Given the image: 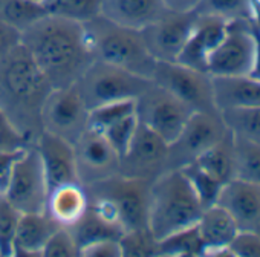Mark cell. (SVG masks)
<instances>
[{"label": "cell", "mask_w": 260, "mask_h": 257, "mask_svg": "<svg viewBox=\"0 0 260 257\" xmlns=\"http://www.w3.org/2000/svg\"><path fill=\"white\" fill-rule=\"evenodd\" d=\"M22 45L52 87L75 84L95 60L84 25L49 14L22 33Z\"/></svg>", "instance_id": "1"}, {"label": "cell", "mask_w": 260, "mask_h": 257, "mask_svg": "<svg viewBox=\"0 0 260 257\" xmlns=\"http://www.w3.org/2000/svg\"><path fill=\"white\" fill-rule=\"evenodd\" d=\"M52 84L20 43L0 58V112L28 144L43 132L42 109Z\"/></svg>", "instance_id": "2"}, {"label": "cell", "mask_w": 260, "mask_h": 257, "mask_svg": "<svg viewBox=\"0 0 260 257\" xmlns=\"http://www.w3.org/2000/svg\"><path fill=\"white\" fill-rule=\"evenodd\" d=\"M204 207L181 169H170L150 185L149 230L162 240L196 225Z\"/></svg>", "instance_id": "3"}, {"label": "cell", "mask_w": 260, "mask_h": 257, "mask_svg": "<svg viewBox=\"0 0 260 257\" xmlns=\"http://www.w3.org/2000/svg\"><path fill=\"white\" fill-rule=\"evenodd\" d=\"M84 31L95 60L152 80L156 60L149 52L141 31L113 23L101 14L84 23Z\"/></svg>", "instance_id": "4"}, {"label": "cell", "mask_w": 260, "mask_h": 257, "mask_svg": "<svg viewBox=\"0 0 260 257\" xmlns=\"http://www.w3.org/2000/svg\"><path fill=\"white\" fill-rule=\"evenodd\" d=\"M152 182L115 175L86 187L89 198L106 201L124 231L149 228V201Z\"/></svg>", "instance_id": "5"}, {"label": "cell", "mask_w": 260, "mask_h": 257, "mask_svg": "<svg viewBox=\"0 0 260 257\" xmlns=\"http://www.w3.org/2000/svg\"><path fill=\"white\" fill-rule=\"evenodd\" d=\"M152 80L122 68L93 60L75 83L89 110L115 101L137 100Z\"/></svg>", "instance_id": "6"}, {"label": "cell", "mask_w": 260, "mask_h": 257, "mask_svg": "<svg viewBox=\"0 0 260 257\" xmlns=\"http://www.w3.org/2000/svg\"><path fill=\"white\" fill-rule=\"evenodd\" d=\"M193 112L187 103L153 81L135 100L138 122L149 127L169 144L176 140Z\"/></svg>", "instance_id": "7"}, {"label": "cell", "mask_w": 260, "mask_h": 257, "mask_svg": "<svg viewBox=\"0 0 260 257\" xmlns=\"http://www.w3.org/2000/svg\"><path fill=\"white\" fill-rule=\"evenodd\" d=\"M49 187L40 155L34 144L23 149L16 161L4 196L19 213L46 211Z\"/></svg>", "instance_id": "8"}, {"label": "cell", "mask_w": 260, "mask_h": 257, "mask_svg": "<svg viewBox=\"0 0 260 257\" xmlns=\"http://www.w3.org/2000/svg\"><path fill=\"white\" fill-rule=\"evenodd\" d=\"M89 113L77 84L52 87L42 109L43 131L74 144L89 127Z\"/></svg>", "instance_id": "9"}, {"label": "cell", "mask_w": 260, "mask_h": 257, "mask_svg": "<svg viewBox=\"0 0 260 257\" xmlns=\"http://www.w3.org/2000/svg\"><path fill=\"white\" fill-rule=\"evenodd\" d=\"M230 134L219 112H193L175 141L169 144L170 169L194 163L205 150Z\"/></svg>", "instance_id": "10"}, {"label": "cell", "mask_w": 260, "mask_h": 257, "mask_svg": "<svg viewBox=\"0 0 260 257\" xmlns=\"http://www.w3.org/2000/svg\"><path fill=\"white\" fill-rule=\"evenodd\" d=\"M152 81L187 103L194 112H219L213 97V78L178 61H156Z\"/></svg>", "instance_id": "11"}, {"label": "cell", "mask_w": 260, "mask_h": 257, "mask_svg": "<svg viewBox=\"0 0 260 257\" xmlns=\"http://www.w3.org/2000/svg\"><path fill=\"white\" fill-rule=\"evenodd\" d=\"M167 170H170L169 143L138 122L132 141L121 155L119 175L153 182Z\"/></svg>", "instance_id": "12"}, {"label": "cell", "mask_w": 260, "mask_h": 257, "mask_svg": "<svg viewBox=\"0 0 260 257\" xmlns=\"http://www.w3.org/2000/svg\"><path fill=\"white\" fill-rule=\"evenodd\" d=\"M254 46V23L251 20L228 22L225 37L208 58V74L211 77L248 75Z\"/></svg>", "instance_id": "13"}, {"label": "cell", "mask_w": 260, "mask_h": 257, "mask_svg": "<svg viewBox=\"0 0 260 257\" xmlns=\"http://www.w3.org/2000/svg\"><path fill=\"white\" fill-rule=\"evenodd\" d=\"M74 152L78 182L81 185L87 187L119 175V153L100 131L90 125L74 143Z\"/></svg>", "instance_id": "14"}, {"label": "cell", "mask_w": 260, "mask_h": 257, "mask_svg": "<svg viewBox=\"0 0 260 257\" xmlns=\"http://www.w3.org/2000/svg\"><path fill=\"white\" fill-rule=\"evenodd\" d=\"M196 11H170L167 10L156 22L141 31L146 46L156 61H176L185 46L193 25Z\"/></svg>", "instance_id": "15"}, {"label": "cell", "mask_w": 260, "mask_h": 257, "mask_svg": "<svg viewBox=\"0 0 260 257\" xmlns=\"http://www.w3.org/2000/svg\"><path fill=\"white\" fill-rule=\"evenodd\" d=\"M217 204L233 216L239 231L260 234V185L234 178L223 185Z\"/></svg>", "instance_id": "16"}, {"label": "cell", "mask_w": 260, "mask_h": 257, "mask_svg": "<svg viewBox=\"0 0 260 257\" xmlns=\"http://www.w3.org/2000/svg\"><path fill=\"white\" fill-rule=\"evenodd\" d=\"M226 28V20L196 13V20L191 34L176 61L191 69L208 72V58L225 37Z\"/></svg>", "instance_id": "17"}, {"label": "cell", "mask_w": 260, "mask_h": 257, "mask_svg": "<svg viewBox=\"0 0 260 257\" xmlns=\"http://www.w3.org/2000/svg\"><path fill=\"white\" fill-rule=\"evenodd\" d=\"M34 146L40 155L49 190L63 184L78 182L72 143L43 131Z\"/></svg>", "instance_id": "18"}, {"label": "cell", "mask_w": 260, "mask_h": 257, "mask_svg": "<svg viewBox=\"0 0 260 257\" xmlns=\"http://www.w3.org/2000/svg\"><path fill=\"white\" fill-rule=\"evenodd\" d=\"M196 227L205 246L204 255L233 257L230 245L239 233V228L233 216L222 205L214 204L204 208L196 222Z\"/></svg>", "instance_id": "19"}, {"label": "cell", "mask_w": 260, "mask_h": 257, "mask_svg": "<svg viewBox=\"0 0 260 257\" xmlns=\"http://www.w3.org/2000/svg\"><path fill=\"white\" fill-rule=\"evenodd\" d=\"M167 11L162 0H101V16L113 23L143 31Z\"/></svg>", "instance_id": "20"}, {"label": "cell", "mask_w": 260, "mask_h": 257, "mask_svg": "<svg viewBox=\"0 0 260 257\" xmlns=\"http://www.w3.org/2000/svg\"><path fill=\"white\" fill-rule=\"evenodd\" d=\"M60 225L46 213H20L13 239V255H42Z\"/></svg>", "instance_id": "21"}, {"label": "cell", "mask_w": 260, "mask_h": 257, "mask_svg": "<svg viewBox=\"0 0 260 257\" xmlns=\"http://www.w3.org/2000/svg\"><path fill=\"white\" fill-rule=\"evenodd\" d=\"M89 198L86 187L80 182H69L49 190L46 213L60 227H74L86 214Z\"/></svg>", "instance_id": "22"}, {"label": "cell", "mask_w": 260, "mask_h": 257, "mask_svg": "<svg viewBox=\"0 0 260 257\" xmlns=\"http://www.w3.org/2000/svg\"><path fill=\"white\" fill-rule=\"evenodd\" d=\"M216 109L260 107V81L249 75L211 77Z\"/></svg>", "instance_id": "23"}, {"label": "cell", "mask_w": 260, "mask_h": 257, "mask_svg": "<svg viewBox=\"0 0 260 257\" xmlns=\"http://www.w3.org/2000/svg\"><path fill=\"white\" fill-rule=\"evenodd\" d=\"M199 167L220 181L223 185L236 178V152H234V137L231 132L216 143L213 147L205 150L196 161Z\"/></svg>", "instance_id": "24"}, {"label": "cell", "mask_w": 260, "mask_h": 257, "mask_svg": "<svg viewBox=\"0 0 260 257\" xmlns=\"http://www.w3.org/2000/svg\"><path fill=\"white\" fill-rule=\"evenodd\" d=\"M233 137L260 146V107H237L219 112Z\"/></svg>", "instance_id": "25"}, {"label": "cell", "mask_w": 260, "mask_h": 257, "mask_svg": "<svg viewBox=\"0 0 260 257\" xmlns=\"http://www.w3.org/2000/svg\"><path fill=\"white\" fill-rule=\"evenodd\" d=\"M42 5L46 14L81 25L101 14V0H43Z\"/></svg>", "instance_id": "26"}, {"label": "cell", "mask_w": 260, "mask_h": 257, "mask_svg": "<svg viewBox=\"0 0 260 257\" xmlns=\"http://www.w3.org/2000/svg\"><path fill=\"white\" fill-rule=\"evenodd\" d=\"M205 254L204 242L199 236L198 227H188L169 237L159 240L158 255H173V257H198Z\"/></svg>", "instance_id": "27"}, {"label": "cell", "mask_w": 260, "mask_h": 257, "mask_svg": "<svg viewBox=\"0 0 260 257\" xmlns=\"http://www.w3.org/2000/svg\"><path fill=\"white\" fill-rule=\"evenodd\" d=\"M43 5L34 0H0V19L20 33L45 16Z\"/></svg>", "instance_id": "28"}, {"label": "cell", "mask_w": 260, "mask_h": 257, "mask_svg": "<svg viewBox=\"0 0 260 257\" xmlns=\"http://www.w3.org/2000/svg\"><path fill=\"white\" fill-rule=\"evenodd\" d=\"M71 231L80 248L101 239H119L124 233L121 228L103 220L90 208H87L86 214L81 217L80 222L71 227Z\"/></svg>", "instance_id": "29"}, {"label": "cell", "mask_w": 260, "mask_h": 257, "mask_svg": "<svg viewBox=\"0 0 260 257\" xmlns=\"http://www.w3.org/2000/svg\"><path fill=\"white\" fill-rule=\"evenodd\" d=\"M198 14L214 16L226 22L254 19V0H202L194 10Z\"/></svg>", "instance_id": "30"}, {"label": "cell", "mask_w": 260, "mask_h": 257, "mask_svg": "<svg viewBox=\"0 0 260 257\" xmlns=\"http://www.w3.org/2000/svg\"><path fill=\"white\" fill-rule=\"evenodd\" d=\"M181 170L185 175V178L188 179L191 188L194 190V193L204 208L217 204L219 195L223 188V184L220 181H217L214 176H211L208 172H205L196 163L187 164V166L181 167Z\"/></svg>", "instance_id": "31"}, {"label": "cell", "mask_w": 260, "mask_h": 257, "mask_svg": "<svg viewBox=\"0 0 260 257\" xmlns=\"http://www.w3.org/2000/svg\"><path fill=\"white\" fill-rule=\"evenodd\" d=\"M236 178L260 185V146L234 137Z\"/></svg>", "instance_id": "32"}, {"label": "cell", "mask_w": 260, "mask_h": 257, "mask_svg": "<svg viewBox=\"0 0 260 257\" xmlns=\"http://www.w3.org/2000/svg\"><path fill=\"white\" fill-rule=\"evenodd\" d=\"M122 257H146L159 254V240L149 228L124 231L119 237Z\"/></svg>", "instance_id": "33"}, {"label": "cell", "mask_w": 260, "mask_h": 257, "mask_svg": "<svg viewBox=\"0 0 260 257\" xmlns=\"http://www.w3.org/2000/svg\"><path fill=\"white\" fill-rule=\"evenodd\" d=\"M135 113V100L125 101H115L98 106L90 110L89 113V125L96 128V131H104V128L121 118Z\"/></svg>", "instance_id": "34"}, {"label": "cell", "mask_w": 260, "mask_h": 257, "mask_svg": "<svg viewBox=\"0 0 260 257\" xmlns=\"http://www.w3.org/2000/svg\"><path fill=\"white\" fill-rule=\"evenodd\" d=\"M137 127H138V118H137V113H132L107 125L104 131H100V132L107 138V141L121 156L125 152L130 141H132L137 132Z\"/></svg>", "instance_id": "35"}, {"label": "cell", "mask_w": 260, "mask_h": 257, "mask_svg": "<svg viewBox=\"0 0 260 257\" xmlns=\"http://www.w3.org/2000/svg\"><path fill=\"white\" fill-rule=\"evenodd\" d=\"M20 213L0 193V255H13V239Z\"/></svg>", "instance_id": "36"}, {"label": "cell", "mask_w": 260, "mask_h": 257, "mask_svg": "<svg viewBox=\"0 0 260 257\" xmlns=\"http://www.w3.org/2000/svg\"><path fill=\"white\" fill-rule=\"evenodd\" d=\"M80 254V246L68 227H60L46 242L42 257H74Z\"/></svg>", "instance_id": "37"}, {"label": "cell", "mask_w": 260, "mask_h": 257, "mask_svg": "<svg viewBox=\"0 0 260 257\" xmlns=\"http://www.w3.org/2000/svg\"><path fill=\"white\" fill-rule=\"evenodd\" d=\"M233 257H260V234L239 231L230 245Z\"/></svg>", "instance_id": "38"}, {"label": "cell", "mask_w": 260, "mask_h": 257, "mask_svg": "<svg viewBox=\"0 0 260 257\" xmlns=\"http://www.w3.org/2000/svg\"><path fill=\"white\" fill-rule=\"evenodd\" d=\"M83 257H122L119 239H101L80 248Z\"/></svg>", "instance_id": "39"}, {"label": "cell", "mask_w": 260, "mask_h": 257, "mask_svg": "<svg viewBox=\"0 0 260 257\" xmlns=\"http://www.w3.org/2000/svg\"><path fill=\"white\" fill-rule=\"evenodd\" d=\"M29 146L0 112V150H19Z\"/></svg>", "instance_id": "40"}, {"label": "cell", "mask_w": 260, "mask_h": 257, "mask_svg": "<svg viewBox=\"0 0 260 257\" xmlns=\"http://www.w3.org/2000/svg\"><path fill=\"white\" fill-rule=\"evenodd\" d=\"M22 43V33L0 19V58Z\"/></svg>", "instance_id": "41"}, {"label": "cell", "mask_w": 260, "mask_h": 257, "mask_svg": "<svg viewBox=\"0 0 260 257\" xmlns=\"http://www.w3.org/2000/svg\"><path fill=\"white\" fill-rule=\"evenodd\" d=\"M25 149V147H23ZM23 149L19 150H0V193H4L7 188V184L10 181L13 167L19 156L22 155Z\"/></svg>", "instance_id": "42"}, {"label": "cell", "mask_w": 260, "mask_h": 257, "mask_svg": "<svg viewBox=\"0 0 260 257\" xmlns=\"http://www.w3.org/2000/svg\"><path fill=\"white\" fill-rule=\"evenodd\" d=\"M254 37H255V46H254L252 65H251L248 75L260 81V28L255 23H254Z\"/></svg>", "instance_id": "43"}, {"label": "cell", "mask_w": 260, "mask_h": 257, "mask_svg": "<svg viewBox=\"0 0 260 257\" xmlns=\"http://www.w3.org/2000/svg\"><path fill=\"white\" fill-rule=\"evenodd\" d=\"M201 2H202V0H162V4L166 5L167 10L181 11V13L194 11Z\"/></svg>", "instance_id": "44"}, {"label": "cell", "mask_w": 260, "mask_h": 257, "mask_svg": "<svg viewBox=\"0 0 260 257\" xmlns=\"http://www.w3.org/2000/svg\"><path fill=\"white\" fill-rule=\"evenodd\" d=\"M34 2H39V4H42V2H43V0H34Z\"/></svg>", "instance_id": "45"}]
</instances>
